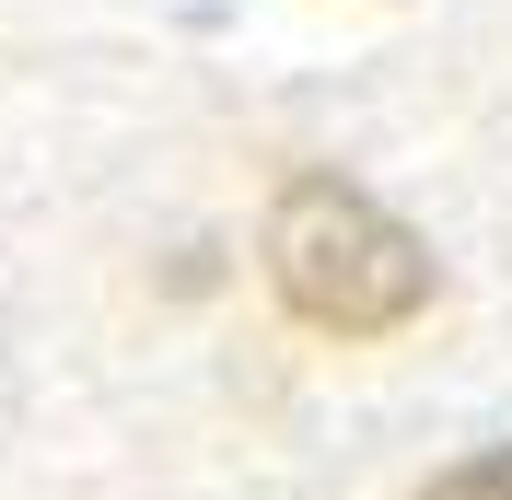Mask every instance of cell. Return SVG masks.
<instances>
[{
	"label": "cell",
	"mask_w": 512,
	"mask_h": 500,
	"mask_svg": "<svg viewBox=\"0 0 512 500\" xmlns=\"http://www.w3.org/2000/svg\"><path fill=\"white\" fill-rule=\"evenodd\" d=\"M268 291L315 338H396L431 314V245L350 175H291L268 198Z\"/></svg>",
	"instance_id": "cell-1"
},
{
	"label": "cell",
	"mask_w": 512,
	"mask_h": 500,
	"mask_svg": "<svg viewBox=\"0 0 512 500\" xmlns=\"http://www.w3.org/2000/svg\"><path fill=\"white\" fill-rule=\"evenodd\" d=\"M419 500H512V442H489V454H466V466H443Z\"/></svg>",
	"instance_id": "cell-2"
}]
</instances>
